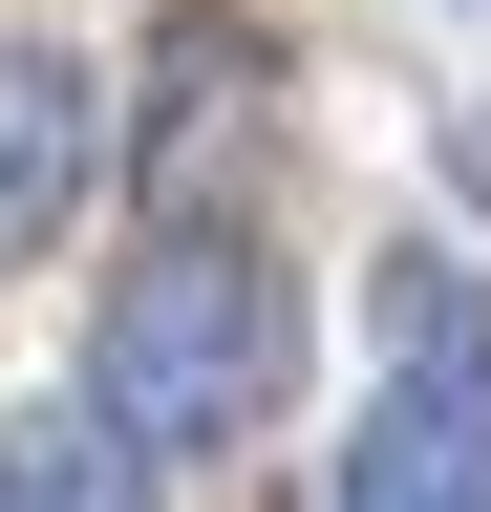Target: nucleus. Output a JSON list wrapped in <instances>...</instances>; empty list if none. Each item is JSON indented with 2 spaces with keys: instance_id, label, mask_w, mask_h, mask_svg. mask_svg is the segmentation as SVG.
Wrapping results in <instances>:
<instances>
[{
  "instance_id": "nucleus-1",
  "label": "nucleus",
  "mask_w": 491,
  "mask_h": 512,
  "mask_svg": "<svg viewBox=\"0 0 491 512\" xmlns=\"http://www.w3.org/2000/svg\"><path fill=\"white\" fill-rule=\"evenodd\" d=\"M86 384L129 406L171 470H214V448H257L278 406H299V278L257 235H150V278H107V320H86Z\"/></svg>"
},
{
  "instance_id": "nucleus-2",
  "label": "nucleus",
  "mask_w": 491,
  "mask_h": 512,
  "mask_svg": "<svg viewBox=\"0 0 491 512\" xmlns=\"http://www.w3.org/2000/svg\"><path fill=\"white\" fill-rule=\"evenodd\" d=\"M342 512H491V342H385V406L321 448Z\"/></svg>"
},
{
  "instance_id": "nucleus-3",
  "label": "nucleus",
  "mask_w": 491,
  "mask_h": 512,
  "mask_svg": "<svg viewBox=\"0 0 491 512\" xmlns=\"http://www.w3.org/2000/svg\"><path fill=\"white\" fill-rule=\"evenodd\" d=\"M86 150H107L86 64L65 43H0V256H43V235L86 214Z\"/></svg>"
},
{
  "instance_id": "nucleus-4",
  "label": "nucleus",
  "mask_w": 491,
  "mask_h": 512,
  "mask_svg": "<svg viewBox=\"0 0 491 512\" xmlns=\"http://www.w3.org/2000/svg\"><path fill=\"white\" fill-rule=\"evenodd\" d=\"M171 491V448L107 406V384H65V406H0V512H129Z\"/></svg>"
}]
</instances>
